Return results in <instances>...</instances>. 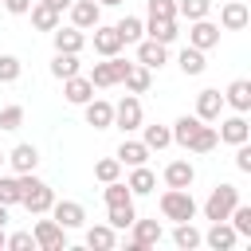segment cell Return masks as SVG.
Segmentation results:
<instances>
[{"mask_svg": "<svg viewBox=\"0 0 251 251\" xmlns=\"http://www.w3.org/2000/svg\"><path fill=\"white\" fill-rule=\"evenodd\" d=\"M20 188H24L20 204H24L31 216H43V212H51V204H55V192H51V184H47V180H39L35 173H20Z\"/></svg>", "mask_w": 251, "mask_h": 251, "instance_id": "1", "label": "cell"}, {"mask_svg": "<svg viewBox=\"0 0 251 251\" xmlns=\"http://www.w3.org/2000/svg\"><path fill=\"white\" fill-rule=\"evenodd\" d=\"M161 216L173 220V224L192 220V216H196V200H192V192H188V188H165V192H161Z\"/></svg>", "mask_w": 251, "mask_h": 251, "instance_id": "2", "label": "cell"}, {"mask_svg": "<svg viewBox=\"0 0 251 251\" xmlns=\"http://www.w3.org/2000/svg\"><path fill=\"white\" fill-rule=\"evenodd\" d=\"M239 204V188L235 184H216L204 200V220H227V212Z\"/></svg>", "mask_w": 251, "mask_h": 251, "instance_id": "3", "label": "cell"}, {"mask_svg": "<svg viewBox=\"0 0 251 251\" xmlns=\"http://www.w3.org/2000/svg\"><path fill=\"white\" fill-rule=\"evenodd\" d=\"M126 71H129V63H126L122 55H110V59H102V63H94V71H90L86 78H90L94 86H118Z\"/></svg>", "mask_w": 251, "mask_h": 251, "instance_id": "4", "label": "cell"}, {"mask_svg": "<svg viewBox=\"0 0 251 251\" xmlns=\"http://www.w3.org/2000/svg\"><path fill=\"white\" fill-rule=\"evenodd\" d=\"M114 126H118L122 133L141 129V102H137V94H126V98L114 106Z\"/></svg>", "mask_w": 251, "mask_h": 251, "instance_id": "5", "label": "cell"}, {"mask_svg": "<svg viewBox=\"0 0 251 251\" xmlns=\"http://www.w3.org/2000/svg\"><path fill=\"white\" fill-rule=\"evenodd\" d=\"M216 43H220V24H212L208 16H204V20H192V24H188V47L212 51Z\"/></svg>", "mask_w": 251, "mask_h": 251, "instance_id": "6", "label": "cell"}, {"mask_svg": "<svg viewBox=\"0 0 251 251\" xmlns=\"http://www.w3.org/2000/svg\"><path fill=\"white\" fill-rule=\"evenodd\" d=\"M31 235H35V247H43V251H63L67 247V227H59L55 220H39Z\"/></svg>", "mask_w": 251, "mask_h": 251, "instance_id": "7", "label": "cell"}, {"mask_svg": "<svg viewBox=\"0 0 251 251\" xmlns=\"http://www.w3.org/2000/svg\"><path fill=\"white\" fill-rule=\"evenodd\" d=\"M71 24L78 27V31H90L94 24H102V4H94V0H71Z\"/></svg>", "mask_w": 251, "mask_h": 251, "instance_id": "8", "label": "cell"}, {"mask_svg": "<svg viewBox=\"0 0 251 251\" xmlns=\"http://www.w3.org/2000/svg\"><path fill=\"white\" fill-rule=\"evenodd\" d=\"M51 216H55V224L67 227V231L86 224V208H82L78 200H55V204H51Z\"/></svg>", "mask_w": 251, "mask_h": 251, "instance_id": "9", "label": "cell"}, {"mask_svg": "<svg viewBox=\"0 0 251 251\" xmlns=\"http://www.w3.org/2000/svg\"><path fill=\"white\" fill-rule=\"evenodd\" d=\"M129 227H133V239H129V251H145V247H157V243H161V235H165L157 220H133Z\"/></svg>", "mask_w": 251, "mask_h": 251, "instance_id": "10", "label": "cell"}, {"mask_svg": "<svg viewBox=\"0 0 251 251\" xmlns=\"http://www.w3.org/2000/svg\"><path fill=\"white\" fill-rule=\"evenodd\" d=\"M63 98L71 102V106H86L90 98H94V82L78 71V75H71V78H63Z\"/></svg>", "mask_w": 251, "mask_h": 251, "instance_id": "11", "label": "cell"}, {"mask_svg": "<svg viewBox=\"0 0 251 251\" xmlns=\"http://www.w3.org/2000/svg\"><path fill=\"white\" fill-rule=\"evenodd\" d=\"M204 243H208L212 251H231V247L239 243V235H235V227H231L227 220H212V227L204 231Z\"/></svg>", "mask_w": 251, "mask_h": 251, "instance_id": "12", "label": "cell"}, {"mask_svg": "<svg viewBox=\"0 0 251 251\" xmlns=\"http://www.w3.org/2000/svg\"><path fill=\"white\" fill-rule=\"evenodd\" d=\"M137 63L149 67V71H161L169 63V47L157 43V39H137Z\"/></svg>", "mask_w": 251, "mask_h": 251, "instance_id": "13", "label": "cell"}, {"mask_svg": "<svg viewBox=\"0 0 251 251\" xmlns=\"http://www.w3.org/2000/svg\"><path fill=\"white\" fill-rule=\"evenodd\" d=\"M247 20H251V12H247L243 0H227V4L220 8V27H224V31H243Z\"/></svg>", "mask_w": 251, "mask_h": 251, "instance_id": "14", "label": "cell"}, {"mask_svg": "<svg viewBox=\"0 0 251 251\" xmlns=\"http://www.w3.org/2000/svg\"><path fill=\"white\" fill-rule=\"evenodd\" d=\"M216 133H220V141H227V145L251 141V126H247V118H243V114H231V118H224Z\"/></svg>", "mask_w": 251, "mask_h": 251, "instance_id": "15", "label": "cell"}, {"mask_svg": "<svg viewBox=\"0 0 251 251\" xmlns=\"http://www.w3.org/2000/svg\"><path fill=\"white\" fill-rule=\"evenodd\" d=\"M4 161L16 169V176H20V173H35V165H39V149L27 145V141H20L12 153H4Z\"/></svg>", "mask_w": 251, "mask_h": 251, "instance_id": "16", "label": "cell"}, {"mask_svg": "<svg viewBox=\"0 0 251 251\" xmlns=\"http://www.w3.org/2000/svg\"><path fill=\"white\" fill-rule=\"evenodd\" d=\"M220 110H224V94L220 90H200L196 94V118L200 122H220Z\"/></svg>", "mask_w": 251, "mask_h": 251, "instance_id": "17", "label": "cell"}, {"mask_svg": "<svg viewBox=\"0 0 251 251\" xmlns=\"http://www.w3.org/2000/svg\"><path fill=\"white\" fill-rule=\"evenodd\" d=\"M51 39H55V51H67V55H78V51L86 47V35H82L75 24H71V27H55Z\"/></svg>", "mask_w": 251, "mask_h": 251, "instance_id": "18", "label": "cell"}, {"mask_svg": "<svg viewBox=\"0 0 251 251\" xmlns=\"http://www.w3.org/2000/svg\"><path fill=\"white\" fill-rule=\"evenodd\" d=\"M90 31H94V51H98L102 59H110V55H118V51L126 47V43H122V35H118L114 27H102V24H94Z\"/></svg>", "mask_w": 251, "mask_h": 251, "instance_id": "19", "label": "cell"}, {"mask_svg": "<svg viewBox=\"0 0 251 251\" xmlns=\"http://www.w3.org/2000/svg\"><path fill=\"white\" fill-rule=\"evenodd\" d=\"M192 180H196L192 161H169L165 165V184L169 188H192Z\"/></svg>", "mask_w": 251, "mask_h": 251, "instance_id": "20", "label": "cell"}, {"mask_svg": "<svg viewBox=\"0 0 251 251\" xmlns=\"http://www.w3.org/2000/svg\"><path fill=\"white\" fill-rule=\"evenodd\" d=\"M224 102H227L235 114H247V110H251V82H247V78H235V82L224 90Z\"/></svg>", "mask_w": 251, "mask_h": 251, "instance_id": "21", "label": "cell"}, {"mask_svg": "<svg viewBox=\"0 0 251 251\" xmlns=\"http://www.w3.org/2000/svg\"><path fill=\"white\" fill-rule=\"evenodd\" d=\"M86 126L110 129V126H114V106H110L106 98H90V102H86Z\"/></svg>", "mask_w": 251, "mask_h": 251, "instance_id": "22", "label": "cell"}, {"mask_svg": "<svg viewBox=\"0 0 251 251\" xmlns=\"http://www.w3.org/2000/svg\"><path fill=\"white\" fill-rule=\"evenodd\" d=\"M122 82H126V90H129V94H145V90H149V82H153V71H149V67H141V63H129V71L122 75Z\"/></svg>", "mask_w": 251, "mask_h": 251, "instance_id": "23", "label": "cell"}, {"mask_svg": "<svg viewBox=\"0 0 251 251\" xmlns=\"http://www.w3.org/2000/svg\"><path fill=\"white\" fill-rule=\"evenodd\" d=\"M200 126H204V122H200L196 114H180V118L173 122V129H169V133H173V141H176L180 149H188V141H192V133H196Z\"/></svg>", "mask_w": 251, "mask_h": 251, "instance_id": "24", "label": "cell"}, {"mask_svg": "<svg viewBox=\"0 0 251 251\" xmlns=\"http://www.w3.org/2000/svg\"><path fill=\"white\" fill-rule=\"evenodd\" d=\"M27 12H31V27H35V31H55V27H59V12L47 8L43 0H35Z\"/></svg>", "mask_w": 251, "mask_h": 251, "instance_id": "25", "label": "cell"}, {"mask_svg": "<svg viewBox=\"0 0 251 251\" xmlns=\"http://www.w3.org/2000/svg\"><path fill=\"white\" fill-rule=\"evenodd\" d=\"M114 157H118L122 165H129V169H133V165H145V161H149V149H145V141H129V137H126V141L118 145V153H114Z\"/></svg>", "mask_w": 251, "mask_h": 251, "instance_id": "26", "label": "cell"}, {"mask_svg": "<svg viewBox=\"0 0 251 251\" xmlns=\"http://www.w3.org/2000/svg\"><path fill=\"white\" fill-rule=\"evenodd\" d=\"M129 192L133 196H149L153 188H157V176H153V169H145V165H133V173H129Z\"/></svg>", "mask_w": 251, "mask_h": 251, "instance_id": "27", "label": "cell"}, {"mask_svg": "<svg viewBox=\"0 0 251 251\" xmlns=\"http://www.w3.org/2000/svg\"><path fill=\"white\" fill-rule=\"evenodd\" d=\"M216 145H220V133H216V126H208V122H204V126L192 133V141H188V153H212Z\"/></svg>", "mask_w": 251, "mask_h": 251, "instance_id": "28", "label": "cell"}, {"mask_svg": "<svg viewBox=\"0 0 251 251\" xmlns=\"http://www.w3.org/2000/svg\"><path fill=\"white\" fill-rule=\"evenodd\" d=\"M114 31L122 35V43H137V39L145 35V20H141V16H122V20L114 24Z\"/></svg>", "mask_w": 251, "mask_h": 251, "instance_id": "29", "label": "cell"}, {"mask_svg": "<svg viewBox=\"0 0 251 251\" xmlns=\"http://www.w3.org/2000/svg\"><path fill=\"white\" fill-rule=\"evenodd\" d=\"M145 31H149V39H157V43H173L180 31H176V20H145Z\"/></svg>", "mask_w": 251, "mask_h": 251, "instance_id": "30", "label": "cell"}, {"mask_svg": "<svg viewBox=\"0 0 251 251\" xmlns=\"http://www.w3.org/2000/svg\"><path fill=\"white\" fill-rule=\"evenodd\" d=\"M114 243H118V235H114L110 224H94V227L86 231V247H94V251H110Z\"/></svg>", "mask_w": 251, "mask_h": 251, "instance_id": "31", "label": "cell"}, {"mask_svg": "<svg viewBox=\"0 0 251 251\" xmlns=\"http://www.w3.org/2000/svg\"><path fill=\"white\" fill-rule=\"evenodd\" d=\"M173 243H176L180 251H196V247L204 243V235L192 227V220H184V224H176V231H173Z\"/></svg>", "mask_w": 251, "mask_h": 251, "instance_id": "32", "label": "cell"}, {"mask_svg": "<svg viewBox=\"0 0 251 251\" xmlns=\"http://www.w3.org/2000/svg\"><path fill=\"white\" fill-rule=\"evenodd\" d=\"M176 63H180V71H184V75H192V78H196V75H204V67H208L200 47H184V51L176 55Z\"/></svg>", "mask_w": 251, "mask_h": 251, "instance_id": "33", "label": "cell"}, {"mask_svg": "<svg viewBox=\"0 0 251 251\" xmlns=\"http://www.w3.org/2000/svg\"><path fill=\"white\" fill-rule=\"evenodd\" d=\"M82 71V63H78V55H67V51H55V59H51V75L55 78H71V75H78Z\"/></svg>", "mask_w": 251, "mask_h": 251, "instance_id": "34", "label": "cell"}, {"mask_svg": "<svg viewBox=\"0 0 251 251\" xmlns=\"http://www.w3.org/2000/svg\"><path fill=\"white\" fill-rule=\"evenodd\" d=\"M141 141H145V149L153 153V149L173 145V133H169V126H141Z\"/></svg>", "mask_w": 251, "mask_h": 251, "instance_id": "35", "label": "cell"}, {"mask_svg": "<svg viewBox=\"0 0 251 251\" xmlns=\"http://www.w3.org/2000/svg\"><path fill=\"white\" fill-rule=\"evenodd\" d=\"M102 200H106V208H114V204H133V192H129V184H122V176H118V180H110V184L102 188Z\"/></svg>", "mask_w": 251, "mask_h": 251, "instance_id": "36", "label": "cell"}, {"mask_svg": "<svg viewBox=\"0 0 251 251\" xmlns=\"http://www.w3.org/2000/svg\"><path fill=\"white\" fill-rule=\"evenodd\" d=\"M137 220V208L133 204H114V208H106V224L118 231V227H129Z\"/></svg>", "mask_w": 251, "mask_h": 251, "instance_id": "37", "label": "cell"}, {"mask_svg": "<svg viewBox=\"0 0 251 251\" xmlns=\"http://www.w3.org/2000/svg\"><path fill=\"white\" fill-rule=\"evenodd\" d=\"M208 12H212V0H180V4H176V16H184L188 24H192V20H204Z\"/></svg>", "mask_w": 251, "mask_h": 251, "instance_id": "38", "label": "cell"}, {"mask_svg": "<svg viewBox=\"0 0 251 251\" xmlns=\"http://www.w3.org/2000/svg\"><path fill=\"white\" fill-rule=\"evenodd\" d=\"M94 176H98L102 184L118 180V176H122V161H118V157H102V161H94Z\"/></svg>", "mask_w": 251, "mask_h": 251, "instance_id": "39", "label": "cell"}, {"mask_svg": "<svg viewBox=\"0 0 251 251\" xmlns=\"http://www.w3.org/2000/svg\"><path fill=\"white\" fill-rule=\"evenodd\" d=\"M227 220H231L235 235H251V204H235V208L227 212Z\"/></svg>", "mask_w": 251, "mask_h": 251, "instance_id": "40", "label": "cell"}, {"mask_svg": "<svg viewBox=\"0 0 251 251\" xmlns=\"http://www.w3.org/2000/svg\"><path fill=\"white\" fill-rule=\"evenodd\" d=\"M20 196H24V188H20V176H0V204H20Z\"/></svg>", "mask_w": 251, "mask_h": 251, "instance_id": "41", "label": "cell"}, {"mask_svg": "<svg viewBox=\"0 0 251 251\" xmlns=\"http://www.w3.org/2000/svg\"><path fill=\"white\" fill-rule=\"evenodd\" d=\"M20 126H24V106H20V102L4 106V110H0V129L12 133V129H20Z\"/></svg>", "mask_w": 251, "mask_h": 251, "instance_id": "42", "label": "cell"}, {"mask_svg": "<svg viewBox=\"0 0 251 251\" xmlns=\"http://www.w3.org/2000/svg\"><path fill=\"white\" fill-rule=\"evenodd\" d=\"M145 12L149 20H176V0H149Z\"/></svg>", "mask_w": 251, "mask_h": 251, "instance_id": "43", "label": "cell"}, {"mask_svg": "<svg viewBox=\"0 0 251 251\" xmlns=\"http://www.w3.org/2000/svg\"><path fill=\"white\" fill-rule=\"evenodd\" d=\"M20 71H24V63L16 55H0V82H16Z\"/></svg>", "mask_w": 251, "mask_h": 251, "instance_id": "44", "label": "cell"}, {"mask_svg": "<svg viewBox=\"0 0 251 251\" xmlns=\"http://www.w3.org/2000/svg\"><path fill=\"white\" fill-rule=\"evenodd\" d=\"M4 247H12V251H35V235L31 231H16V235H8Z\"/></svg>", "mask_w": 251, "mask_h": 251, "instance_id": "45", "label": "cell"}, {"mask_svg": "<svg viewBox=\"0 0 251 251\" xmlns=\"http://www.w3.org/2000/svg\"><path fill=\"white\" fill-rule=\"evenodd\" d=\"M235 169H239V173H251V145H247V141L235 145Z\"/></svg>", "mask_w": 251, "mask_h": 251, "instance_id": "46", "label": "cell"}, {"mask_svg": "<svg viewBox=\"0 0 251 251\" xmlns=\"http://www.w3.org/2000/svg\"><path fill=\"white\" fill-rule=\"evenodd\" d=\"M0 4H4V8L12 12V16H27V8H31L35 0H0Z\"/></svg>", "mask_w": 251, "mask_h": 251, "instance_id": "47", "label": "cell"}, {"mask_svg": "<svg viewBox=\"0 0 251 251\" xmlns=\"http://www.w3.org/2000/svg\"><path fill=\"white\" fill-rule=\"evenodd\" d=\"M43 4H47V8H55V12H59V16H63V12H67V8H71V0H43Z\"/></svg>", "mask_w": 251, "mask_h": 251, "instance_id": "48", "label": "cell"}, {"mask_svg": "<svg viewBox=\"0 0 251 251\" xmlns=\"http://www.w3.org/2000/svg\"><path fill=\"white\" fill-rule=\"evenodd\" d=\"M8 224V204H0V227Z\"/></svg>", "mask_w": 251, "mask_h": 251, "instance_id": "49", "label": "cell"}, {"mask_svg": "<svg viewBox=\"0 0 251 251\" xmlns=\"http://www.w3.org/2000/svg\"><path fill=\"white\" fill-rule=\"evenodd\" d=\"M98 4H102V8H118L122 0H98Z\"/></svg>", "mask_w": 251, "mask_h": 251, "instance_id": "50", "label": "cell"}, {"mask_svg": "<svg viewBox=\"0 0 251 251\" xmlns=\"http://www.w3.org/2000/svg\"><path fill=\"white\" fill-rule=\"evenodd\" d=\"M4 243H8V235H4V227H0V251H4Z\"/></svg>", "mask_w": 251, "mask_h": 251, "instance_id": "51", "label": "cell"}, {"mask_svg": "<svg viewBox=\"0 0 251 251\" xmlns=\"http://www.w3.org/2000/svg\"><path fill=\"white\" fill-rule=\"evenodd\" d=\"M0 165H4V153H0Z\"/></svg>", "mask_w": 251, "mask_h": 251, "instance_id": "52", "label": "cell"}]
</instances>
